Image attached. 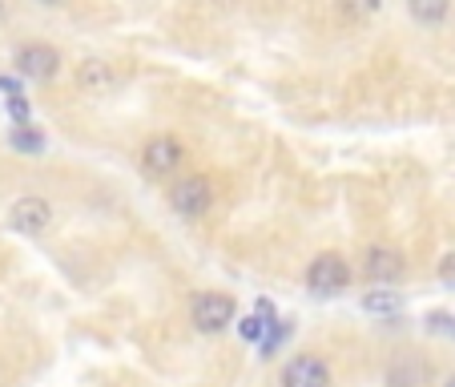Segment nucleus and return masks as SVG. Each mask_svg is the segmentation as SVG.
<instances>
[{
	"mask_svg": "<svg viewBox=\"0 0 455 387\" xmlns=\"http://www.w3.org/2000/svg\"><path fill=\"white\" fill-rule=\"evenodd\" d=\"M189 318H194V327L202 335H218V331H226L234 323V299L222 291H202L194 299V307H189Z\"/></svg>",
	"mask_w": 455,
	"mask_h": 387,
	"instance_id": "obj_1",
	"label": "nucleus"
},
{
	"mask_svg": "<svg viewBox=\"0 0 455 387\" xmlns=\"http://www.w3.org/2000/svg\"><path fill=\"white\" fill-rule=\"evenodd\" d=\"M347 283H351V267H347V258L335 254V250L318 254L307 270V286L315 294H339V291H347Z\"/></svg>",
	"mask_w": 455,
	"mask_h": 387,
	"instance_id": "obj_2",
	"label": "nucleus"
},
{
	"mask_svg": "<svg viewBox=\"0 0 455 387\" xmlns=\"http://www.w3.org/2000/svg\"><path fill=\"white\" fill-rule=\"evenodd\" d=\"M210 202H214V186H210L206 178H181L178 186L170 189V206L178 210V214H186V218L206 214Z\"/></svg>",
	"mask_w": 455,
	"mask_h": 387,
	"instance_id": "obj_3",
	"label": "nucleus"
},
{
	"mask_svg": "<svg viewBox=\"0 0 455 387\" xmlns=\"http://www.w3.org/2000/svg\"><path fill=\"white\" fill-rule=\"evenodd\" d=\"M141 162H146L149 173H173L181 162H186V149L173 133H162V138H149L146 149H141Z\"/></svg>",
	"mask_w": 455,
	"mask_h": 387,
	"instance_id": "obj_4",
	"label": "nucleus"
},
{
	"mask_svg": "<svg viewBox=\"0 0 455 387\" xmlns=\"http://www.w3.org/2000/svg\"><path fill=\"white\" fill-rule=\"evenodd\" d=\"M278 379H283V387H327L331 367L318 359V355H294Z\"/></svg>",
	"mask_w": 455,
	"mask_h": 387,
	"instance_id": "obj_5",
	"label": "nucleus"
},
{
	"mask_svg": "<svg viewBox=\"0 0 455 387\" xmlns=\"http://www.w3.org/2000/svg\"><path fill=\"white\" fill-rule=\"evenodd\" d=\"M363 275L379 286H391L403 278V254L391 246H371L367 258H363Z\"/></svg>",
	"mask_w": 455,
	"mask_h": 387,
	"instance_id": "obj_6",
	"label": "nucleus"
},
{
	"mask_svg": "<svg viewBox=\"0 0 455 387\" xmlns=\"http://www.w3.org/2000/svg\"><path fill=\"white\" fill-rule=\"evenodd\" d=\"M52 222V210L44 198H36V194H28V198H20L17 206L9 210V226L20 234H44Z\"/></svg>",
	"mask_w": 455,
	"mask_h": 387,
	"instance_id": "obj_7",
	"label": "nucleus"
},
{
	"mask_svg": "<svg viewBox=\"0 0 455 387\" xmlns=\"http://www.w3.org/2000/svg\"><path fill=\"white\" fill-rule=\"evenodd\" d=\"M60 57L57 49H49V44H25V49L17 52V73L20 77H33V81H49L52 73H57Z\"/></svg>",
	"mask_w": 455,
	"mask_h": 387,
	"instance_id": "obj_8",
	"label": "nucleus"
},
{
	"mask_svg": "<svg viewBox=\"0 0 455 387\" xmlns=\"http://www.w3.org/2000/svg\"><path fill=\"white\" fill-rule=\"evenodd\" d=\"M363 310H367V315L395 318L399 310H403V294H399V291H387V286H379V291H371L367 299H363Z\"/></svg>",
	"mask_w": 455,
	"mask_h": 387,
	"instance_id": "obj_9",
	"label": "nucleus"
},
{
	"mask_svg": "<svg viewBox=\"0 0 455 387\" xmlns=\"http://www.w3.org/2000/svg\"><path fill=\"white\" fill-rule=\"evenodd\" d=\"M423 363H415V359H395V367L387 371V387H423Z\"/></svg>",
	"mask_w": 455,
	"mask_h": 387,
	"instance_id": "obj_10",
	"label": "nucleus"
},
{
	"mask_svg": "<svg viewBox=\"0 0 455 387\" xmlns=\"http://www.w3.org/2000/svg\"><path fill=\"white\" fill-rule=\"evenodd\" d=\"M407 9H411L415 20L423 25H439L447 17V0H407Z\"/></svg>",
	"mask_w": 455,
	"mask_h": 387,
	"instance_id": "obj_11",
	"label": "nucleus"
},
{
	"mask_svg": "<svg viewBox=\"0 0 455 387\" xmlns=\"http://www.w3.org/2000/svg\"><path fill=\"white\" fill-rule=\"evenodd\" d=\"M9 141L17 149H25V154H41V149H44V133H41V129H33V125H17Z\"/></svg>",
	"mask_w": 455,
	"mask_h": 387,
	"instance_id": "obj_12",
	"label": "nucleus"
},
{
	"mask_svg": "<svg viewBox=\"0 0 455 387\" xmlns=\"http://www.w3.org/2000/svg\"><path fill=\"white\" fill-rule=\"evenodd\" d=\"M77 81L85 89H97V85H109V65L105 60H81V73Z\"/></svg>",
	"mask_w": 455,
	"mask_h": 387,
	"instance_id": "obj_13",
	"label": "nucleus"
},
{
	"mask_svg": "<svg viewBox=\"0 0 455 387\" xmlns=\"http://www.w3.org/2000/svg\"><path fill=\"white\" fill-rule=\"evenodd\" d=\"M379 4H383V0H339V9H343L347 17H371V12H379Z\"/></svg>",
	"mask_w": 455,
	"mask_h": 387,
	"instance_id": "obj_14",
	"label": "nucleus"
},
{
	"mask_svg": "<svg viewBox=\"0 0 455 387\" xmlns=\"http://www.w3.org/2000/svg\"><path fill=\"white\" fill-rule=\"evenodd\" d=\"M238 323H242V339H262V335H267V327H270V323H267V318H258V315H250V318H238ZM275 323H278V318H275Z\"/></svg>",
	"mask_w": 455,
	"mask_h": 387,
	"instance_id": "obj_15",
	"label": "nucleus"
},
{
	"mask_svg": "<svg viewBox=\"0 0 455 387\" xmlns=\"http://www.w3.org/2000/svg\"><path fill=\"white\" fill-rule=\"evenodd\" d=\"M439 283H443V286H455V250H447L443 262H439Z\"/></svg>",
	"mask_w": 455,
	"mask_h": 387,
	"instance_id": "obj_16",
	"label": "nucleus"
},
{
	"mask_svg": "<svg viewBox=\"0 0 455 387\" xmlns=\"http://www.w3.org/2000/svg\"><path fill=\"white\" fill-rule=\"evenodd\" d=\"M286 335H291V327H286V323H275V331H270V335H267V339H262V351H267V355H270V351H275V347H278V343H283V339H286Z\"/></svg>",
	"mask_w": 455,
	"mask_h": 387,
	"instance_id": "obj_17",
	"label": "nucleus"
},
{
	"mask_svg": "<svg viewBox=\"0 0 455 387\" xmlns=\"http://www.w3.org/2000/svg\"><path fill=\"white\" fill-rule=\"evenodd\" d=\"M9 113L20 121V125H28V101L25 97H9Z\"/></svg>",
	"mask_w": 455,
	"mask_h": 387,
	"instance_id": "obj_18",
	"label": "nucleus"
},
{
	"mask_svg": "<svg viewBox=\"0 0 455 387\" xmlns=\"http://www.w3.org/2000/svg\"><path fill=\"white\" fill-rule=\"evenodd\" d=\"M0 89H4L9 97H20V81L17 77H0Z\"/></svg>",
	"mask_w": 455,
	"mask_h": 387,
	"instance_id": "obj_19",
	"label": "nucleus"
},
{
	"mask_svg": "<svg viewBox=\"0 0 455 387\" xmlns=\"http://www.w3.org/2000/svg\"><path fill=\"white\" fill-rule=\"evenodd\" d=\"M447 387H455V375H451V379H447Z\"/></svg>",
	"mask_w": 455,
	"mask_h": 387,
	"instance_id": "obj_20",
	"label": "nucleus"
},
{
	"mask_svg": "<svg viewBox=\"0 0 455 387\" xmlns=\"http://www.w3.org/2000/svg\"><path fill=\"white\" fill-rule=\"evenodd\" d=\"M41 4H57V0H41Z\"/></svg>",
	"mask_w": 455,
	"mask_h": 387,
	"instance_id": "obj_21",
	"label": "nucleus"
}]
</instances>
